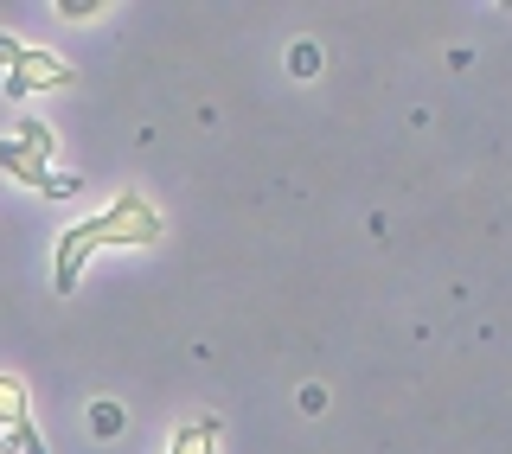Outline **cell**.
Wrapping results in <instances>:
<instances>
[{
    "mask_svg": "<svg viewBox=\"0 0 512 454\" xmlns=\"http://www.w3.org/2000/svg\"><path fill=\"white\" fill-rule=\"evenodd\" d=\"M109 243H160V212L141 192H116V205H109L103 218H84V224H71V231L58 237V256H52V288L58 295H71L77 288V275H84V256L90 250H109Z\"/></svg>",
    "mask_w": 512,
    "mask_h": 454,
    "instance_id": "cell-1",
    "label": "cell"
},
{
    "mask_svg": "<svg viewBox=\"0 0 512 454\" xmlns=\"http://www.w3.org/2000/svg\"><path fill=\"white\" fill-rule=\"evenodd\" d=\"M0 173L32 186V192L45 186V173H52V128H45L39 116H26L13 135H0Z\"/></svg>",
    "mask_w": 512,
    "mask_h": 454,
    "instance_id": "cell-2",
    "label": "cell"
},
{
    "mask_svg": "<svg viewBox=\"0 0 512 454\" xmlns=\"http://www.w3.org/2000/svg\"><path fill=\"white\" fill-rule=\"evenodd\" d=\"M52 84H77V64H64L52 52H20L7 71V96H32V90H52Z\"/></svg>",
    "mask_w": 512,
    "mask_h": 454,
    "instance_id": "cell-3",
    "label": "cell"
},
{
    "mask_svg": "<svg viewBox=\"0 0 512 454\" xmlns=\"http://www.w3.org/2000/svg\"><path fill=\"white\" fill-rule=\"evenodd\" d=\"M218 435H224V423H218V416L180 423V435H173V454H218Z\"/></svg>",
    "mask_w": 512,
    "mask_h": 454,
    "instance_id": "cell-4",
    "label": "cell"
},
{
    "mask_svg": "<svg viewBox=\"0 0 512 454\" xmlns=\"http://www.w3.org/2000/svg\"><path fill=\"white\" fill-rule=\"evenodd\" d=\"M0 423H7V429L32 423V403H26V384L20 378H0Z\"/></svg>",
    "mask_w": 512,
    "mask_h": 454,
    "instance_id": "cell-5",
    "label": "cell"
},
{
    "mask_svg": "<svg viewBox=\"0 0 512 454\" xmlns=\"http://www.w3.org/2000/svg\"><path fill=\"white\" fill-rule=\"evenodd\" d=\"M122 429H128V423H122L116 403H90V435H96V442H116Z\"/></svg>",
    "mask_w": 512,
    "mask_h": 454,
    "instance_id": "cell-6",
    "label": "cell"
},
{
    "mask_svg": "<svg viewBox=\"0 0 512 454\" xmlns=\"http://www.w3.org/2000/svg\"><path fill=\"white\" fill-rule=\"evenodd\" d=\"M288 71H295V77H320V45H308V39L288 45Z\"/></svg>",
    "mask_w": 512,
    "mask_h": 454,
    "instance_id": "cell-7",
    "label": "cell"
},
{
    "mask_svg": "<svg viewBox=\"0 0 512 454\" xmlns=\"http://www.w3.org/2000/svg\"><path fill=\"white\" fill-rule=\"evenodd\" d=\"M7 442L20 448V454H52V448L39 442V423H20V429H7Z\"/></svg>",
    "mask_w": 512,
    "mask_h": 454,
    "instance_id": "cell-8",
    "label": "cell"
},
{
    "mask_svg": "<svg viewBox=\"0 0 512 454\" xmlns=\"http://www.w3.org/2000/svg\"><path fill=\"white\" fill-rule=\"evenodd\" d=\"M45 199H71V192H77V180H71V173H45Z\"/></svg>",
    "mask_w": 512,
    "mask_h": 454,
    "instance_id": "cell-9",
    "label": "cell"
},
{
    "mask_svg": "<svg viewBox=\"0 0 512 454\" xmlns=\"http://www.w3.org/2000/svg\"><path fill=\"white\" fill-rule=\"evenodd\" d=\"M58 13H64V20H90V13H103V7H90V0H64Z\"/></svg>",
    "mask_w": 512,
    "mask_h": 454,
    "instance_id": "cell-10",
    "label": "cell"
},
{
    "mask_svg": "<svg viewBox=\"0 0 512 454\" xmlns=\"http://www.w3.org/2000/svg\"><path fill=\"white\" fill-rule=\"evenodd\" d=\"M20 52H26V45L13 39V32H0V64H7V71H13V58H20Z\"/></svg>",
    "mask_w": 512,
    "mask_h": 454,
    "instance_id": "cell-11",
    "label": "cell"
},
{
    "mask_svg": "<svg viewBox=\"0 0 512 454\" xmlns=\"http://www.w3.org/2000/svg\"><path fill=\"white\" fill-rule=\"evenodd\" d=\"M0 454H13V442H0Z\"/></svg>",
    "mask_w": 512,
    "mask_h": 454,
    "instance_id": "cell-12",
    "label": "cell"
}]
</instances>
